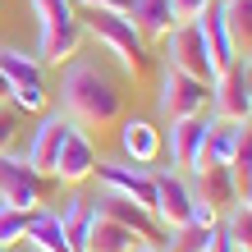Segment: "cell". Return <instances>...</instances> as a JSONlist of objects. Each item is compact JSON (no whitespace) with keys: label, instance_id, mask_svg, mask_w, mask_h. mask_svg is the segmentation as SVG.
<instances>
[{"label":"cell","instance_id":"1","mask_svg":"<svg viewBox=\"0 0 252 252\" xmlns=\"http://www.w3.org/2000/svg\"><path fill=\"white\" fill-rule=\"evenodd\" d=\"M60 115L83 133L115 128L120 115H124V92L101 64L69 60L64 73H60Z\"/></svg>","mask_w":252,"mask_h":252},{"label":"cell","instance_id":"2","mask_svg":"<svg viewBox=\"0 0 252 252\" xmlns=\"http://www.w3.org/2000/svg\"><path fill=\"white\" fill-rule=\"evenodd\" d=\"M78 23H83V37H92L101 41L115 60H120V69L128 73V78H138L142 73V55H147V41L142 32L133 28L128 14H110V9H83L78 14Z\"/></svg>","mask_w":252,"mask_h":252},{"label":"cell","instance_id":"3","mask_svg":"<svg viewBox=\"0 0 252 252\" xmlns=\"http://www.w3.org/2000/svg\"><path fill=\"white\" fill-rule=\"evenodd\" d=\"M160 51H165V69H179V73L202 78V83L216 78V64H211V55H206V41H202L197 19H192V23H174L170 32L160 37Z\"/></svg>","mask_w":252,"mask_h":252},{"label":"cell","instance_id":"4","mask_svg":"<svg viewBox=\"0 0 252 252\" xmlns=\"http://www.w3.org/2000/svg\"><path fill=\"white\" fill-rule=\"evenodd\" d=\"M92 179L101 184V192H120V197L147 206V211H152V202H156V170L128 165L124 156H101L96 170H92Z\"/></svg>","mask_w":252,"mask_h":252},{"label":"cell","instance_id":"5","mask_svg":"<svg viewBox=\"0 0 252 252\" xmlns=\"http://www.w3.org/2000/svg\"><path fill=\"white\" fill-rule=\"evenodd\" d=\"M206 87L202 78H188L179 69H160V83H156V115L160 120H188V115H206Z\"/></svg>","mask_w":252,"mask_h":252},{"label":"cell","instance_id":"6","mask_svg":"<svg viewBox=\"0 0 252 252\" xmlns=\"http://www.w3.org/2000/svg\"><path fill=\"white\" fill-rule=\"evenodd\" d=\"M41 188H46V179L23 160V152H0V202L5 206H19V211H32V206H41Z\"/></svg>","mask_w":252,"mask_h":252},{"label":"cell","instance_id":"7","mask_svg":"<svg viewBox=\"0 0 252 252\" xmlns=\"http://www.w3.org/2000/svg\"><path fill=\"white\" fill-rule=\"evenodd\" d=\"M152 216L160 229H179L192 220V188H188V174L184 170H156V202H152Z\"/></svg>","mask_w":252,"mask_h":252},{"label":"cell","instance_id":"8","mask_svg":"<svg viewBox=\"0 0 252 252\" xmlns=\"http://www.w3.org/2000/svg\"><path fill=\"white\" fill-rule=\"evenodd\" d=\"M206 115L220 120V124H248L252 120V101H248V87H243V64H234L220 78H211V87H206Z\"/></svg>","mask_w":252,"mask_h":252},{"label":"cell","instance_id":"9","mask_svg":"<svg viewBox=\"0 0 252 252\" xmlns=\"http://www.w3.org/2000/svg\"><path fill=\"white\" fill-rule=\"evenodd\" d=\"M96 142H92V133H83V128H73L64 133V142H60V156H55V170H51V179L55 184H64V188H78L92 179V170H96Z\"/></svg>","mask_w":252,"mask_h":252},{"label":"cell","instance_id":"10","mask_svg":"<svg viewBox=\"0 0 252 252\" xmlns=\"http://www.w3.org/2000/svg\"><path fill=\"white\" fill-rule=\"evenodd\" d=\"M188 188H192V197L206 202L216 216H225L234 202H243L234 170H229V165H211V160H197V165L188 170Z\"/></svg>","mask_w":252,"mask_h":252},{"label":"cell","instance_id":"11","mask_svg":"<svg viewBox=\"0 0 252 252\" xmlns=\"http://www.w3.org/2000/svg\"><path fill=\"white\" fill-rule=\"evenodd\" d=\"M78 46H83V23H78V14L73 19H51V23H37V64L46 69V64H69V60H78Z\"/></svg>","mask_w":252,"mask_h":252},{"label":"cell","instance_id":"12","mask_svg":"<svg viewBox=\"0 0 252 252\" xmlns=\"http://www.w3.org/2000/svg\"><path fill=\"white\" fill-rule=\"evenodd\" d=\"M64 133H69V120L60 110H46L37 120V128H32V138H28V147H23V160L32 165L41 179H51V170H55V156H60V142H64Z\"/></svg>","mask_w":252,"mask_h":252},{"label":"cell","instance_id":"13","mask_svg":"<svg viewBox=\"0 0 252 252\" xmlns=\"http://www.w3.org/2000/svg\"><path fill=\"white\" fill-rule=\"evenodd\" d=\"M206 128H211V115H188V120H170V133L160 142L170 147V165L174 170H192L202 160V142H206Z\"/></svg>","mask_w":252,"mask_h":252},{"label":"cell","instance_id":"14","mask_svg":"<svg viewBox=\"0 0 252 252\" xmlns=\"http://www.w3.org/2000/svg\"><path fill=\"white\" fill-rule=\"evenodd\" d=\"M160 152H165V142H160V128L152 120H142V115H128V120H120V156L128 160V165H142L152 170Z\"/></svg>","mask_w":252,"mask_h":252},{"label":"cell","instance_id":"15","mask_svg":"<svg viewBox=\"0 0 252 252\" xmlns=\"http://www.w3.org/2000/svg\"><path fill=\"white\" fill-rule=\"evenodd\" d=\"M197 28H202L206 55H211V64H216V78H220L225 69H234V64H239V51H234L229 28H225V5H220V0H211V5L197 14Z\"/></svg>","mask_w":252,"mask_h":252},{"label":"cell","instance_id":"16","mask_svg":"<svg viewBox=\"0 0 252 252\" xmlns=\"http://www.w3.org/2000/svg\"><path fill=\"white\" fill-rule=\"evenodd\" d=\"M92 206H96V216L115 220V225H128L138 239H152V243H156V229H160V225H156V216L147 211V206L120 197V192H101V197H92Z\"/></svg>","mask_w":252,"mask_h":252},{"label":"cell","instance_id":"17","mask_svg":"<svg viewBox=\"0 0 252 252\" xmlns=\"http://www.w3.org/2000/svg\"><path fill=\"white\" fill-rule=\"evenodd\" d=\"M55 216H60V229L73 252H87V234H92V220H96V206L87 192H69V197L55 206Z\"/></svg>","mask_w":252,"mask_h":252},{"label":"cell","instance_id":"18","mask_svg":"<svg viewBox=\"0 0 252 252\" xmlns=\"http://www.w3.org/2000/svg\"><path fill=\"white\" fill-rule=\"evenodd\" d=\"M23 239L37 243L41 252H73L64 229H60V216H55V206H32L28 211V225H23Z\"/></svg>","mask_w":252,"mask_h":252},{"label":"cell","instance_id":"19","mask_svg":"<svg viewBox=\"0 0 252 252\" xmlns=\"http://www.w3.org/2000/svg\"><path fill=\"white\" fill-rule=\"evenodd\" d=\"M128 19H133V28L142 32V41H160V37H165L170 28H174L170 0H133Z\"/></svg>","mask_w":252,"mask_h":252},{"label":"cell","instance_id":"20","mask_svg":"<svg viewBox=\"0 0 252 252\" xmlns=\"http://www.w3.org/2000/svg\"><path fill=\"white\" fill-rule=\"evenodd\" d=\"M239 138H243V124H220V120H211L206 142H202V160H211V165H234Z\"/></svg>","mask_w":252,"mask_h":252},{"label":"cell","instance_id":"21","mask_svg":"<svg viewBox=\"0 0 252 252\" xmlns=\"http://www.w3.org/2000/svg\"><path fill=\"white\" fill-rule=\"evenodd\" d=\"M133 243H138V234H133L128 225H115V220H106V216L92 220L87 252H133Z\"/></svg>","mask_w":252,"mask_h":252},{"label":"cell","instance_id":"22","mask_svg":"<svg viewBox=\"0 0 252 252\" xmlns=\"http://www.w3.org/2000/svg\"><path fill=\"white\" fill-rule=\"evenodd\" d=\"M0 73L9 78V87H41L37 55H23L19 46H0Z\"/></svg>","mask_w":252,"mask_h":252},{"label":"cell","instance_id":"23","mask_svg":"<svg viewBox=\"0 0 252 252\" xmlns=\"http://www.w3.org/2000/svg\"><path fill=\"white\" fill-rule=\"evenodd\" d=\"M225 5V28H229V41L239 51V60L252 51V0H220Z\"/></svg>","mask_w":252,"mask_h":252},{"label":"cell","instance_id":"24","mask_svg":"<svg viewBox=\"0 0 252 252\" xmlns=\"http://www.w3.org/2000/svg\"><path fill=\"white\" fill-rule=\"evenodd\" d=\"M220 229H225V239L239 252H252V206L248 202H234L229 211L220 216Z\"/></svg>","mask_w":252,"mask_h":252},{"label":"cell","instance_id":"25","mask_svg":"<svg viewBox=\"0 0 252 252\" xmlns=\"http://www.w3.org/2000/svg\"><path fill=\"white\" fill-rule=\"evenodd\" d=\"M9 106L19 115H46L51 110V92L46 87H9Z\"/></svg>","mask_w":252,"mask_h":252},{"label":"cell","instance_id":"26","mask_svg":"<svg viewBox=\"0 0 252 252\" xmlns=\"http://www.w3.org/2000/svg\"><path fill=\"white\" fill-rule=\"evenodd\" d=\"M206 234L211 229H202V225H179V229H170V248L165 252H202Z\"/></svg>","mask_w":252,"mask_h":252},{"label":"cell","instance_id":"27","mask_svg":"<svg viewBox=\"0 0 252 252\" xmlns=\"http://www.w3.org/2000/svg\"><path fill=\"white\" fill-rule=\"evenodd\" d=\"M23 225H28V211H19V206H5V202H0V248L19 243V239H23Z\"/></svg>","mask_w":252,"mask_h":252},{"label":"cell","instance_id":"28","mask_svg":"<svg viewBox=\"0 0 252 252\" xmlns=\"http://www.w3.org/2000/svg\"><path fill=\"white\" fill-rule=\"evenodd\" d=\"M28 9L37 14V23H51V19H73V0H28Z\"/></svg>","mask_w":252,"mask_h":252},{"label":"cell","instance_id":"29","mask_svg":"<svg viewBox=\"0 0 252 252\" xmlns=\"http://www.w3.org/2000/svg\"><path fill=\"white\" fill-rule=\"evenodd\" d=\"M14 138H19V110L5 101V106H0V152H9Z\"/></svg>","mask_w":252,"mask_h":252},{"label":"cell","instance_id":"30","mask_svg":"<svg viewBox=\"0 0 252 252\" xmlns=\"http://www.w3.org/2000/svg\"><path fill=\"white\" fill-rule=\"evenodd\" d=\"M206 5H211V0H170V14H174V23H192Z\"/></svg>","mask_w":252,"mask_h":252},{"label":"cell","instance_id":"31","mask_svg":"<svg viewBox=\"0 0 252 252\" xmlns=\"http://www.w3.org/2000/svg\"><path fill=\"white\" fill-rule=\"evenodd\" d=\"M83 9H110V14H128V9H133V0H73V14H83Z\"/></svg>","mask_w":252,"mask_h":252},{"label":"cell","instance_id":"32","mask_svg":"<svg viewBox=\"0 0 252 252\" xmlns=\"http://www.w3.org/2000/svg\"><path fill=\"white\" fill-rule=\"evenodd\" d=\"M202 252H239V248H234V243L225 239V229H220V225H216L211 234H206V248H202Z\"/></svg>","mask_w":252,"mask_h":252},{"label":"cell","instance_id":"33","mask_svg":"<svg viewBox=\"0 0 252 252\" xmlns=\"http://www.w3.org/2000/svg\"><path fill=\"white\" fill-rule=\"evenodd\" d=\"M133 252H165V248L152 243V239H138V243H133Z\"/></svg>","mask_w":252,"mask_h":252},{"label":"cell","instance_id":"34","mask_svg":"<svg viewBox=\"0 0 252 252\" xmlns=\"http://www.w3.org/2000/svg\"><path fill=\"white\" fill-rule=\"evenodd\" d=\"M243 87H248V101H252V69L243 64Z\"/></svg>","mask_w":252,"mask_h":252},{"label":"cell","instance_id":"35","mask_svg":"<svg viewBox=\"0 0 252 252\" xmlns=\"http://www.w3.org/2000/svg\"><path fill=\"white\" fill-rule=\"evenodd\" d=\"M0 101H9V78L0 73Z\"/></svg>","mask_w":252,"mask_h":252},{"label":"cell","instance_id":"36","mask_svg":"<svg viewBox=\"0 0 252 252\" xmlns=\"http://www.w3.org/2000/svg\"><path fill=\"white\" fill-rule=\"evenodd\" d=\"M239 64H248V69H252V51H248V55H243V60H239Z\"/></svg>","mask_w":252,"mask_h":252},{"label":"cell","instance_id":"37","mask_svg":"<svg viewBox=\"0 0 252 252\" xmlns=\"http://www.w3.org/2000/svg\"><path fill=\"white\" fill-rule=\"evenodd\" d=\"M243 202H248V206H252V188H248V192H243Z\"/></svg>","mask_w":252,"mask_h":252},{"label":"cell","instance_id":"38","mask_svg":"<svg viewBox=\"0 0 252 252\" xmlns=\"http://www.w3.org/2000/svg\"><path fill=\"white\" fill-rule=\"evenodd\" d=\"M0 106H5V101H0Z\"/></svg>","mask_w":252,"mask_h":252},{"label":"cell","instance_id":"39","mask_svg":"<svg viewBox=\"0 0 252 252\" xmlns=\"http://www.w3.org/2000/svg\"><path fill=\"white\" fill-rule=\"evenodd\" d=\"M0 252H5V248H0Z\"/></svg>","mask_w":252,"mask_h":252}]
</instances>
